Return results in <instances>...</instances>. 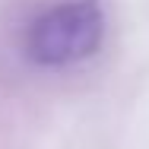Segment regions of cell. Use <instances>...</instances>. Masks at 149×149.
Listing matches in <instances>:
<instances>
[{"label": "cell", "mask_w": 149, "mask_h": 149, "mask_svg": "<svg viewBox=\"0 0 149 149\" xmlns=\"http://www.w3.org/2000/svg\"><path fill=\"white\" fill-rule=\"evenodd\" d=\"M102 41V13L92 0H67L45 10L29 32V54L45 67L76 63Z\"/></svg>", "instance_id": "1"}]
</instances>
